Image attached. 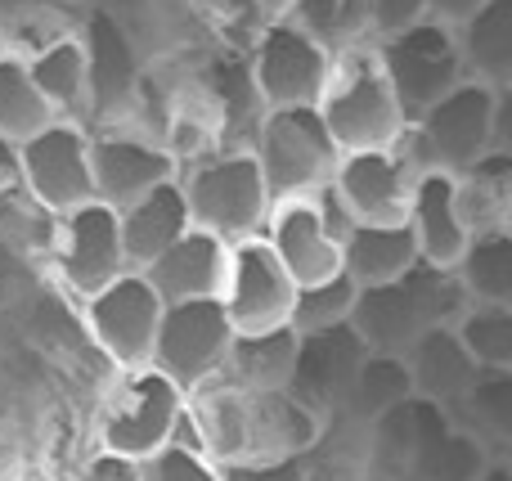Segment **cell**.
<instances>
[{
    "mask_svg": "<svg viewBox=\"0 0 512 481\" xmlns=\"http://www.w3.org/2000/svg\"><path fill=\"white\" fill-rule=\"evenodd\" d=\"M463 311H468V293H463L459 275L418 261L405 279L360 288L351 329L360 333V342L373 356H405L427 329L459 324Z\"/></svg>",
    "mask_w": 512,
    "mask_h": 481,
    "instance_id": "obj_1",
    "label": "cell"
},
{
    "mask_svg": "<svg viewBox=\"0 0 512 481\" xmlns=\"http://www.w3.org/2000/svg\"><path fill=\"white\" fill-rule=\"evenodd\" d=\"M315 108L333 135L337 153L396 149L409 131V113L400 108L373 41H351L337 50L333 77H328Z\"/></svg>",
    "mask_w": 512,
    "mask_h": 481,
    "instance_id": "obj_2",
    "label": "cell"
},
{
    "mask_svg": "<svg viewBox=\"0 0 512 481\" xmlns=\"http://www.w3.org/2000/svg\"><path fill=\"white\" fill-rule=\"evenodd\" d=\"M176 180L189 203V221L198 230L216 234L225 243L256 239L265 230V216H270L274 198L265 189V176L248 144H221L207 158L180 167Z\"/></svg>",
    "mask_w": 512,
    "mask_h": 481,
    "instance_id": "obj_3",
    "label": "cell"
},
{
    "mask_svg": "<svg viewBox=\"0 0 512 481\" xmlns=\"http://www.w3.org/2000/svg\"><path fill=\"white\" fill-rule=\"evenodd\" d=\"M248 149L256 167H261L274 203H283V198H319L333 185L337 158H342L319 108H265Z\"/></svg>",
    "mask_w": 512,
    "mask_h": 481,
    "instance_id": "obj_4",
    "label": "cell"
},
{
    "mask_svg": "<svg viewBox=\"0 0 512 481\" xmlns=\"http://www.w3.org/2000/svg\"><path fill=\"white\" fill-rule=\"evenodd\" d=\"M400 144L418 171L463 176L486 153H495V90L477 77H463L450 95L409 122Z\"/></svg>",
    "mask_w": 512,
    "mask_h": 481,
    "instance_id": "obj_5",
    "label": "cell"
},
{
    "mask_svg": "<svg viewBox=\"0 0 512 481\" xmlns=\"http://www.w3.org/2000/svg\"><path fill=\"white\" fill-rule=\"evenodd\" d=\"M185 414V392L171 378H162L153 365L144 369H117V378L108 383L104 401L95 410V446L113 450L122 459L140 464L144 455H153L158 446H167L180 428Z\"/></svg>",
    "mask_w": 512,
    "mask_h": 481,
    "instance_id": "obj_6",
    "label": "cell"
},
{
    "mask_svg": "<svg viewBox=\"0 0 512 481\" xmlns=\"http://www.w3.org/2000/svg\"><path fill=\"white\" fill-rule=\"evenodd\" d=\"M333 59V45L315 41L310 32L274 14L248 45V72L261 113L265 108H315L328 77H333Z\"/></svg>",
    "mask_w": 512,
    "mask_h": 481,
    "instance_id": "obj_7",
    "label": "cell"
},
{
    "mask_svg": "<svg viewBox=\"0 0 512 481\" xmlns=\"http://www.w3.org/2000/svg\"><path fill=\"white\" fill-rule=\"evenodd\" d=\"M373 50H378V63H382V72H387L391 90H396L400 108L409 113V122H414L418 113H427L436 99H445L468 77L459 32L432 23V18L387 36V41H373Z\"/></svg>",
    "mask_w": 512,
    "mask_h": 481,
    "instance_id": "obj_8",
    "label": "cell"
},
{
    "mask_svg": "<svg viewBox=\"0 0 512 481\" xmlns=\"http://www.w3.org/2000/svg\"><path fill=\"white\" fill-rule=\"evenodd\" d=\"M230 347H234V324H230V315H225L221 297H207V302H176L162 311L149 365L189 396V392H198V387L216 383V378L225 374Z\"/></svg>",
    "mask_w": 512,
    "mask_h": 481,
    "instance_id": "obj_9",
    "label": "cell"
},
{
    "mask_svg": "<svg viewBox=\"0 0 512 481\" xmlns=\"http://www.w3.org/2000/svg\"><path fill=\"white\" fill-rule=\"evenodd\" d=\"M346 212L333 203V194L319 198H283L265 216L261 239L270 243V252L283 261V270L292 275V284L306 288L319 279L342 275V234H346Z\"/></svg>",
    "mask_w": 512,
    "mask_h": 481,
    "instance_id": "obj_10",
    "label": "cell"
},
{
    "mask_svg": "<svg viewBox=\"0 0 512 481\" xmlns=\"http://www.w3.org/2000/svg\"><path fill=\"white\" fill-rule=\"evenodd\" d=\"M18 185L50 216L81 203H95V167H90V126L54 117L45 131L18 144Z\"/></svg>",
    "mask_w": 512,
    "mask_h": 481,
    "instance_id": "obj_11",
    "label": "cell"
},
{
    "mask_svg": "<svg viewBox=\"0 0 512 481\" xmlns=\"http://www.w3.org/2000/svg\"><path fill=\"white\" fill-rule=\"evenodd\" d=\"M45 257H50L59 284L68 288V293H77L81 302L131 270L126 266L117 212L108 203H99V198L54 216V239H50V252H45Z\"/></svg>",
    "mask_w": 512,
    "mask_h": 481,
    "instance_id": "obj_12",
    "label": "cell"
},
{
    "mask_svg": "<svg viewBox=\"0 0 512 481\" xmlns=\"http://www.w3.org/2000/svg\"><path fill=\"white\" fill-rule=\"evenodd\" d=\"M162 311H167V302L153 293V284L140 275V270H126L122 279H113L108 288H99L95 297L81 302L90 342L104 351V360L113 369H144L149 365Z\"/></svg>",
    "mask_w": 512,
    "mask_h": 481,
    "instance_id": "obj_13",
    "label": "cell"
},
{
    "mask_svg": "<svg viewBox=\"0 0 512 481\" xmlns=\"http://www.w3.org/2000/svg\"><path fill=\"white\" fill-rule=\"evenodd\" d=\"M77 32L90 59V113L108 117V126L126 122V113L140 104L144 86H149L140 36L126 27L117 9L104 5H90Z\"/></svg>",
    "mask_w": 512,
    "mask_h": 481,
    "instance_id": "obj_14",
    "label": "cell"
},
{
    "mask_svg": "<svg viewBox=\"0 0 512 481\" xmlns=\"http://www.w3.org/2000/svg\"><path fill=\"white\" fill-rule=\"evenodd\" d=\"M418 167L409 162L405 144L396 149H360L342 153L333 171V203L346 212L351 225H400L409 212Z\"/></svg>",
    "mask_w": 512,
    "mask_h": 481,
    "instance_id": "obj_15",
    "label": "cell"
},
{
    "mask_svg": "<svg viewBox=\"0 0 512 481\" xmlns=\"http://www.w3.org/2000/svg\"><path fill=\"white\" fill-rule=\"evenodd\" d=\"M90 167H95V198L113 212H122L135 198L153 194L158 185L180 176V162L171 158V149L144 126L90 131Z\"/></svg>",
    "mask_w": 512,
    "mask_h": 481,
    "instance_id": "obj_16",
    "label": "cell"
},
{
    "mask_svg": "<svg viewBox=\"0 0 512 481\" xmlns=\"http://www.w3.org/2000/svg\"><path fill=\"white\" fill-rule=\"evenodd\" d=\"M292 302H297V284H292V275L283 270V261L274 257L261 234L230 243V270H225L221 306L230 315L234 333L283 329L292 320Z\"/></svg>",
    "mask_w": 512,
    "mask_h": 481,
    "instance_id": "obj_17",
    "label": "cell"
},
{
    "mask_svg": "<svg viewBox=\"0 0 512 481\" xmlns=\"http://www.w3.org/2000/svg\"><path fill=\"white\" fill-rule=\"evenodd\" d=\"M364 356H369V347L360 342V333L351 324L324 333H297V360H292L288 392L324 423H337Z\"/></svg>",
    "mask_w": 512,
    "mask_h": 481,
    "instance_id": "obj_18",
    "label": "cell"
},
{
    "mask_svg": "<svg viewBox=\"0 0 512 481\" xmlns=\"http://www.w3.org/2000/svg\"><path fill=\"white\" fill-rule=\"evenodd\" d=\"M405 225L414 234V248L423 266H436V270L459 266L472 243V230L459 212V176H450V171H418Z\"/></svg>",
    "mask_w": 512,
    "mask_h": 481,
    "instance_id": "obj_19",
    "label": "cell"
},
{
    "mask_svg": "<svg viewBox=\"0 0 512 481\" xmlns=\"http://www.w3.org/2000/svg\"><path fill=\"white\" fill-rule=\"evenodd\" d=\"M225 270H230V243L216 239L207 230H185L158 261L140 270L153 284V293L167 306L176 302H207V297H221L225 288Z\"/></svg>",
    "mask_w": 512,
    "mask_h": 481,
    "instance_id": "obj_20",
    "label": "cell"
},
{
    "mask_svg": "<svg viewBox=\"0 0 512 481\" xmlns=\"http://www.w3.org/2000/svg\"><path fill=\"white\" fill-rule=\"evenodd\" d=\"M328 423L297 401L292 392L252 396V459L248 464H292L319 455Z\"/></svg>",
    "mask_w": 512,
    "mask_h": 481,
    "instance_id": "obj_21",
    "label": "cell"
},
{
    "mask_svg": "<svg viewBox=\"0 0 512 481\" xmlns=\"http://www.w3.org/2000/svg\"><path fill=\"white\" fill-rule=\"evenodd\" d=\"M23 59H27V72H32L36 90H41L45 104L54 108V117H68V122L86 126V117H90V59H86V45H81L77 27L50 32L41 45H32Z\"/></svg>",
    "mask_w": 512,
    "mask_h": 481,
    "instance_id": "obj_22",
    "label": "cell"
},
{
    "mask_svg": "<svg viewBox=\"0 0 512 481\" xmlns=\"http://www.w3.org/2000/svg\"><path fill=\"white\" fill-rule=\"evenodd\" d=\"M400 360H405V369H409V383H414L418 401L436 405V410H445V414L463 401V392L472 387V378L481 374V369L472 365L468 347L459 342V333H454V324H445V329H427Z\"/></svg>",
    "mask_w": 512,
    "mask_h": 481,
    "instance_id": "obj_23",
    "label": "cell"
},
{
    "mask_svg": "<svg viewBox=\"0 0 512 481\" xmlns=\"http://www.w3.org/2000/svg\"><path fill=\"white\" fill-rule=\"evenodd\" d=\"M117 225H122V248H126V266L144 270L149 261H158L171 243L185 230H194L189 221V203L180 194V180H167L153 194L135 198L131 207L117 212Z\"/></svg>",
    "mask_w": 512,
    "mask_h": 481,
    "instance_id": "obj_24",
    "label": "cell"
},
{
    "mask_svg": "<svg viewBox=\"0 0 512 481\" xmlns=\"http://www.w3.org/2000/svg\"><path fill=\"white\" fill-rule=\"evenodd\" d=\"M418 266V248L409 225H346L342 234V270L355 288H378L405 279Z\"/></svg>",
    "mask_w": 512,
    "mask_h": 481,
    "instance_id": "obj_25",
    "label": "cell"
},
{
    "mask_svg": "<svg viewBox=\"0 0 512 481\" xmlns=\"http://www.w3.org/2000/svg\"><path fill=\"white\" fill-rule=\"evenodd\" d=\"M292 360H297V333L288 324L283 329H265V333H234V347H230L221 378L252 396L288 392Z\"/></svg>",
    "mask_w": 512,
    "mask_h": 481,
    "instance_id": "obj_26",
    "label": "cell"
},
{
    "mask_svg": "<svg viewBox=\"0 0 512 481\" xmlns=\"http://www.w3.org/2000/svg\"><path fill=\"white\" fill-rule=\"evenodd\" d=\"M450 423L468 432L490 459H512V374H477L450 410Z\"/></svg>",
    "mask_w": 512,
    "mask_h": 481,
    "instance_id": "obj_27",
    "label": "cell"
},
{
    "mask_svg": "<svg viewBox=\"0 0 512 481\" xmlns=\"http://www.w3.org/2000/svg\"><path fill=\"white\" fill-rule=\"evenodd\" d=\"M414 401V383H409V369L400 356H364L360 374H355V387L346 396V410L337 419V428H351V432H369L382 414H391L396 405Z\"/></svg>",
    "mask_w": 512,
    "mask_h": 481,
    "instance_id": "obj_28",
    "label": "cell"
},
{
    "mask_svg": "<svg viewBox=\"0 0 512 481\" xmlns=\"http://www.w3.org/2000/svg\"><path fill=\"white\" fill-rule=\"evenodd\" d=\"M459 212L472 234L512 230V158L486 153L459 176Z\"/></svg>",
    "mask_w": 512,
    "mask_h": 481,
    "instance_id": "obj_29",
    "label": "cell"
},
{
    "mask_svg": "<svg viewBox=\"0 0 512 481\" xmlns=\"http://www.w3.org/2000/svg\"><path fill=\"white\" fill-rule=\"evenodd\" d=\"M468 77L486 81L490 90L512 81V0H490L459 32Z\"/></svg>",
    "mask_w": 512,
    "mask_h": 481,
    "instance_id": "obj_30",
    "label": "cell"
},
{
    "mask_svg": "<svg viewBox=\"0 0 512 481\" xmlns=\"http://www.w3.org/2000/svg\"><path fill=\"white\" fill-rule=\"evenodd\" d=\"M50 122H54V108L36 90L23 50L0 45V140L23 144L36 131H45Z\"/></svg>",
    "mask_w": 512,
    "mask_h": 481,
    "instance_id": "obj_31",
    "label": "cell"
},
{
    "mask_svg": "<svg viewBox=\"0 0 512 481\" xmlns=\"http://www.w3.org/2000/svg\"><path fill=\"white\" fill-rule=\"evenodd\" d=\"M468 302L477 306H512V230L472 234L463 261L454 266Z\"/></svg>",
    "mask_w": 512,
    "mask_h": 481,
    "instance_id": "obj_32",
    "label": "cell"
},
{
    "mask_svg": "<svg viewBox=\"0 0 512 481\" xmlns=\"http://www.w3.org/2000/svg\"><path fill=\"white\" fill-rule=\"evenodd\" d=\"M486 464H490L486 450L463 428L445 423V428L418 450V459L409 464V473L400 481H477L486 473Z\"/></svg>",
    "mask_w": 512,
    "mask_h": 481,
    "instance_id": "obj_33",
    "label": "cell"
},
{
    "mask_svg": "<svg viewBox=\"0 0 512 481\" xmlns=\"http://www.w3.org/2000/svg\"><path fill=\"white\" fill-rule=\"evenodd\" d=\"M454 333H459V342L468 347L472 365L481 374H512V306L468 302Z\"/></svg>",
    "mask_w": 512,
    "mask_h": 481,
    "instance_id": "obj_34",
    "label": "cell"
},
{
    "mask_svg": "<svg viewBox=\"0 0 512 481\" xmlns=\"http://www.w3.org/2000/svg\"><path fill=\"white\" fill-rule=\"evenodd\" d=\"M355 297L360 288L351 284V275H333V279H319V284L297 288V302H292V333H324V329H342L351 324L355 315Z\"/></svg>",
    "mask_w": 512,
    "mask_h": 481,
    "instance_id": "obj_35",
    "label": "cell"
},
{
    "mask_svg": "<svg viewBox=\"0 0 512 481\" xmlns=\"http://www.w3.org/2000/svg\"><path fill=\"white\" fill-rule=\"evenodd\" d=\"M194 9L207 32L221 36V50H239V54H248V45L274 18L270 0H194Z\"/></svg>",
    "mask_w": 512,
    "mask_h": 481,
    "instance_id": "obj_36",
    "label": "cell"
},
{
    "mask_svg": "<svg viewBox=\"0 0 512 481\" xmlns=\"http://www.w3.org/2000/svg\"><path fill=\"white\" fill-rule=\"evenodd\" d=\"M279 18H288L292 27L310 32L315 41L333 45V50L360 41V36H355V5L351 0H279Z\"/></svg>",
    "mask_w": 512,
    "mask_h": 481,
    "instance_id": "obj_37",
    "label": "cell"
},
{
    "mask_svg": "<svg viewBox=\"0 0 512 481\" xmlns=\"http://www.w3.org/2000/svg\"><path fill=\"white\" fill-rule=\"evenodd\" d=\"M140 481H221V464L185 441H167L140 459Z\"/></svg>",
    "mask_w": 512,
    "mask_h": 481,
    "instance_id": "obj_38",
    "label": "cell"
},
{
    "mask_svg": "<svg viewBox=\"0 0 512 481\" xmlns=\"http://www.w3.org/2000/svg\"><path fill=\"white\" fill-rule=\"evenodd\" d=\"M351 5H355V36L360 41H387V36L427 18V0H351Z\"/></svg>",
    "mask_w": 512,
    "mask_h": 481,
    "instance_id": "obj_39",
    "label": "cell"
},
{
    "mask_svg": "<svg viewBox=\"0 0 512 481\" xmlns=\"http://www.w3.org/2000/svg\"><path fill=\"white\" fill-rule=\"evenodd\" d=\"M68 481H140V464H135V459L113 455V450L90 446L86 455L72 464V477Z\"/></svg>",
    "mask_w": 512,
    "mask_h": 481,
    "instance_id": "obj_40",
    "label": "cell"
},
{
    "mask_svg": "<svg viewBox=\"0 0 512 481\" xmlns=\"http://www.w3.org/2000/svg\"><path fill=\"white\" fill-rule=\"evenodd\" d=\"M221 481H306V459H292V464H234L221 468Z\"/></svg>",
    "mask_w": 512,
    "mask_h": 481,
    "instance_id": "obj_41",
    "label": "cell"
},
{
    "mask_svg": "<svg viewBox=\"0 0 512 481\" xmlns=\"http://www.w3.org/2000/svg\"><path fill=\"white\" fill-rule=\"evenodd\" d=\"M486 5L490 0H427V18L441 23V27H450V32H463Z\"/></svg>",
    "mask_w": 512,
    "mask_h": 481,
    "instance_id": "obj_42",
    "label": "cell"
},
{
    "mask_svg": "<svg viewBox=\"0 0 512 481\" xmlns=\"http://www.w3.org/2000/svg\"><path fill=\"white\" fill-rule=\"evenodd\" d=\"M495 153L512 158V81L495 86Z\"/></svg>",
    "mask_w": 512,
    "mask_h": 481,
    "instance_id": "obj_43",
    "label": "cell"
},
{
    "mask_svg": "<svg viewBox=\"0 0 512 481\" xmlns=\"http://www.w3.org/2000/svg\"><path fill=\"white\" fill-rule=\"evenodd\" d=\"M32 9H41V0H0V23H18Z\"/></svg>",
    "mask_w": 512,
    "mask_h": 481,
    "instance_id": "obj_44",
    "label": "cell"
},
{
    "mask_svg": "<svg viewBox=\"0 0 512 481\" xmlns=\"http://www.w3.org/2000/svg\"><path fill=\"white\" fill-rule=\"evenodd\" d=\"M477 481H512V464H508V459H490L486 473H481Z\"/></svg>",
    "mask_w": 512,
    "mask_h": 481,
    "instance_id": "obj_45",
    "label": "cell"
},
{
    "mask_svg": "<svg viewBox=\"0 0 512 481\" xmlns=\"http://www.w3.org/2000/svg\"><path fill=\"white\" fill-rule=\"evenodd\" d=\"M50 9H90V0H41Z\"/></svg>",
    "mask_w": 512,
    "mask_h": 481,
    "instance_id": "obj_46",
    "label": "cell"
},
{
    "mask_svg": "<svg viewBox=\"0 0 512 481\" xmlns=\"http://www.w3.org/2000/svg\"><path fill=\"white\" fill-rule=\"evenodd\" d=\"M508 464H512V459H508Z\"/></svg>",
    "mask_w": 512,
    "mask_h": 481,
    "instance_id": "obj_47",
    "label": "cell"
}]
</instances>
